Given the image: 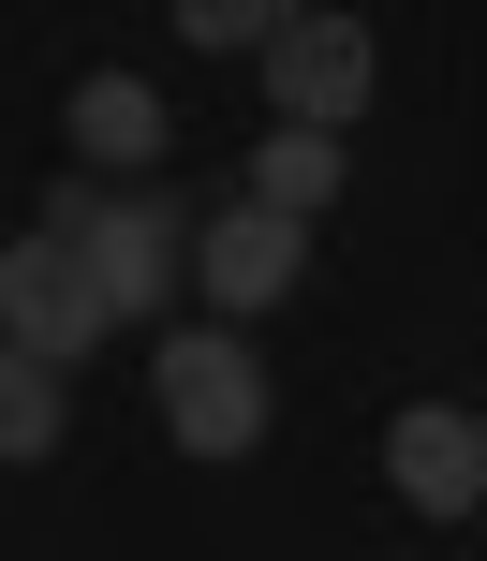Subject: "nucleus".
Masks as SVG:
<instances>
[{
    "label": "nucleus",
    "mask_w": 487,
    "mask_h": 561,
    "mask_svg": "<svg viewBox=\"0 0 487 561\" xmlns=\"http://www.w3.org/2000/svg\"><path fill=\"white\" fill-rule=\"evenodd\" d=\"M266 89H281V118H325V134H340V118L384 89V59H370L355 15H295L281 45H266Z\"/></svg>",
    "instance_id": "39448f33"
},
{
    "label": "nucleus",
    "mask_w": 487,
    "mask_h": 561,
    "mask_svg": "<svg viewBox=\"0 0 487 561\" xmlns=\"http://www.w3.org/2000/svg\"><path fill=\"white\" fill-rule=\"evenodd\" d=\"M0 325H15L30 355H89V340L118 325V296H104V266L45 222V237H15V252H0Z\"/></svg>",
    "instance_id": "f03ea898"
},
{
    "label": "nucleus",
    "mask_w": 487,
    "mask_h": 561,
    "mask_svg": "<svg viewBox=\"0 0 487 561\" xmlns=\"http://www.w3.org/2000/svg\"><path fill=\"white\" fill-rule=\"evenodd\" d=\"M59 237H74V252L104 266V296H118V325H134V310H163V296H177V222H163V207H134V193H59Z\"/></svg>",
    "instance_id": "7ed1b4c3"
},
{
    "label": "nucleus",
    "mask_w": 487,
    "mask_h": 561,
    "mask_svg": "<svg viewBox=\"0 0 487 561\" xmlns=\"http://www.w3.org/2000/svg\"><path fill=\"white\" fill-rule=\"evenodd\" d=\"M148 399H163L177 458H252V444H266V369H252L236 325H177L163 369H148Z\"/></svg>",
    "instance_id": "f257e3e1"
},
{
    "label": "nucleus",
    "mask_w": 487,
    "mask_h": 561,
    "mask_svg": "<svg viewBox=\"0 0 487 561\" xmlns=\"http://www.w3.org/2000/svg\"><path fill=\"white\" fill-rule=\"evenodd\" d=\"M384 473H399L414 517H473V503H487V428L443 414V399H414V414L384 428Z\"/></svg>",
    "instance_id": "423d86ee"
},
{
    "label": "nucleus",
    "mask_w": 487,
    "mask_h": 561,
    "mask_svg": "<svg viewBox=\"0 0 487 561\" xmlns=\"http://www.w3.org/2000/svg\"><path fill=\"white\" fill-rule=\"evenodd\" d=\"M74 148L118 163V178L163 163V89H148V75H89V89H74Z\"/></svg>",
    "instance_id": "0eeeda50"
},
{
    "label": "nucleus",
    "mask_w": 487,
    "mask_h": 561,
    "mask_svg": "<svg viewBox=\"0 0 487 561\" xmlns=\"http://www.w3.org/2000/svg\"><path fill=\"white\" fill-rule=\"evenodd\" d=\"M295 30V0H177V45H236V59H266Z\"/></svg>",
    "instance_id": "9d476101"
},
{
    "label": "nucleus",
    "mask_w": 487,
    "mask_h": 561,
    "mask_svg": "<svg viewBox=\"0 0 487 561\" xmlns=\"http://www.w3.org/2000/svg\"><path fill=\"white\" fill-rule=\"evenodd\" d=\"M59 369H74V355H30V340H15V369H0V458H45L59 444Z\"/></svg>",
    "instance_id": "1a4fd4ad"
},
{
    "label": "nucleus",
    "mask_w": 487,
    "mask_h": 561,
    "mask_svg": "<svg viewBox=\"0 0 487 561\" xmlns=\"http://www.w3.org/2000/svg\"><path fill=\"white\" fill-rule=\"evenodd\" d=\"M252 193L266 207H325L340 193V134H325V118H281V134L252 148Z\"/></svg>",
    "instance_id": "6e6552de"
},
{
    "label": "nucleus",
    "mask_w": 487,
    "mask_h": 561,
    "mask_svg": "<svg viewBox=\"0 0 487 561\" xmlns=\"http://www.w3.org/2000/svg\"><path fill=\"white\" fill-rule=\"evenodd\" d=\"M193 280H207L222 310H281L295 280H311V207H266V193H252L236 222L193 237Z\"/></svg>",
    "instance_id": "20e7f679"
}]
</instances>
